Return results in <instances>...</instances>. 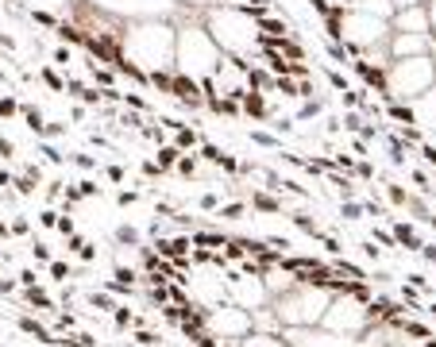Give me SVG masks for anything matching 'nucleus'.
Segmentation results:
<instances>
[{"mask_svg":"<svg viewBox=\"0 0 436 347\" xmlns=\"http://www.w3.org/2000/svg\"><path fill=\"white\" fill-rule=\"evenodd\" d=\"M139 197H143L139 190H120L116 193V204H120V209H131V204H139Z\"/></svg>","mask_w":436,"mask_h":347,"instance_id":"nucleus-21","label":"nucleus"},{"mask_svg":"<svg viewBox=\"0 0 436 347\" xmlns=\"http://www.w3.org/2000/svg\"><path fill=\"white\" fill-rule=\"evenodd\" d=\"M116 243H120V247H143V236H139L131 224H120V228H116Z\"/></svg>","mask_w":436,"mask_h":347,"instance_id":"nucleus-17","label":"nucleus"},{"mask_svg":"<svg viewBox=\"0 0 436 347\" xmlns=\"http://www.w3.org/2000/svg\"><path fill=\"white\" fill-rule=\"evenodd\" d=\"M31 255L39 259V262H54L51 259V247H46V243H35V239H31Z\"/></svg>","mask_w":436,"mask_h":347,"instance_id":"nucleus-23","label":"nucleus"},{"mask_svg":"<svg viewBox=\"0 0 436 347\" xmlns=\"http://www.w3.org/2000/svg\"><path fill=\"white\" fill-rule=\"evenodd\" d=\"M104 177H108V182H124L128 170H124V166H108V170H104Z\"/></svg>","mask_w":436,"mask_h":347,"instance_id":"nucleus-28","label":"nucleus"},{"mask_svg":"<svg viewBox=\"0 0 436 347\" xmlns=\"http://www.w3.org/2000/svg\"><path fill=\"white\" fill-rule=\"evenodd\" d=\"M51 274L59 278V282H66V278H70V262H51Z\"/></svg>","mask_w":436,"mask_h":347,"instance_id":"nucleus-26","label":"nucleus"},{"mask_svg":"<svg viewBox=\"0 0 436 347\" xmlns=\"http://www.w3.org/2000/svg\"><path fill=\"white\" fill-rule=\"evenodd\" d=\"M417 54H436V43L429 35H413V31L390 35V58H417Z\"/></svg>","mask_w":436,"mask_h":347,"instance_id":"nucleus-9","label":"nucleus"},{"mask_svg":"<svg viewBox=\"0 0 436 347\" xmlns=\"http://www.w3.org/2000/svg\"><path fill=\"white\" fill-rule=\"evenodd\" d=\"M390 232H394L397 247H405V251H421V247H425V239H421V232H417V224H410V220L394 217V224H390Z\"/></svg>","mask_w":436,"mask_h":347,"instance_id":"nucleus-12","label":"nucleus"},{"mask_svg":"<svg viewBox=\"0 0 436 347\" xmlns=\"http://www.w3.org/2000/svg\"><path fill=\"white\" fill-rule=\"evenodd\" d=\"M73 166H81V170H97V162H93L89 155H73Z\"/></svg>","mask_w":436,"mask_h":347,"instance_id":"nucleus-31","label":"nucleus"},{"mask_svg":"<svg viewBox=\"0 0 436 347\" xmlns=\"http://www.w3.org/2000/svg\"><path fill=\"white\" fill-rule=\"evenodd\" d=\"M0 158H16V143L4 139V135H0Z\"/></svg>","mask_w":436,"mask_h":347,"instance_id":"nucleus-29","label":"nucleus"},{"mask_svg":"<svg viewBox=\"0 0 436 347\" xmlns=\"http://www.w3.org/2000/svg\"><path fill=\"white\" fill-rule=\"evenodd\" d=\"M363 259L367 262H378V259H382V251H378L375 243H363Z\"/></svg>","mask_w":436,"mask_h":347,"instance_id":"nucleus-30","label":"nucleus"},{"mask_svg":"<svg viewBox=\"0 0 436 347\" xmlns=\"http://www.w3.org/2000/svg\"><path fill=\"white\" fill-rule=\"evenodd\" d=\"M228 301H235L240 309H255L270 305V289L263 282V274H251V270H228Z\"/></svg>","mask_w":436,"mask_h":347,"instance_id":"nucleus-8","label":"nucleus"},{"mask_svg":"<svg viewBox=\"0 0 436 347\" xmlns=\"http://www.w3.org/2000/svg\"><path fill=\"white\" fill-rule=\"evenodd\" d=\"M394 31H413V35H429V12L425 4H410V8H397L394 12ZM432 39V35H429Z\"/></svg>","mask_w":436,"mask_h":347,"instance_id":"nucleus-11","label":"nucleus"},{"mask_svg":"<svg viewBox=\"0 0 436 347\" xmlns=\"http://www.w3.org/2000/svg\"><path fill=\"white\" fill-rule=\"evenodd\" d=\"M425 12H429V35L436 43V0H425Z\"/></svg>","mask_w":436,"mask_h":347,"instance_id":"nucleus-24","label":"nucleus"},{"mask_svg":"<svg viewBox=\"0 0 436 347\" xmlns=\"http://www.w3.org/2000/svg\"><path fill=\"white\" fill-rule=\"evenodd\" d=\"M352 8H359V12H371V16H382V20H394V0H355Z\"/></svg>","mask_w":436,"mask_h":347,"instance_id":"nucleus-15","label":"nucleus"},{"mask_svg":"<svg viewBox=\"0 0 436 347\" xmlns=\"http://www.w3.org/2000/svg\"><path fill=\"white\" fill-rule=\"evenodd\" d=\"M436 86V54H417V58H394L386 66V100H402L410 105L413 97H421L425 89Z\"/></svg>","mask_w":436,"mask_h":347,"instance_id":"nucleus-5","label":"nucleus"},{"mask_svg":"<svg viewBox=\"0 0 436 347\" xmlns=\"http://www.w3.org/2000/svg\"><path fill=\"white\" fill-rule=\"evenodd\" d=\"M390 35H394V24L382 20V16L359 12V8H344V12H340V43H344L352 54L386 46V43H390Z\"/></svg>","mask_w":436,"mask_h":347,"instance_id":"nucleus-6","label":"nucleus"},{"mask_svg":"<svg viewBox=\"0 0 436 347\" xmlns=\"http://www.w3.org/2000/svg\"><path fill=\"white\" fill-rule=\"evenodd\" d=\"M371 324H375L371 301L355 297L352 289L344 286V289H336V294H333V305H328L325 321H320V332L336 336V340H344V343H359Z\"/></svg>","mask_w":436,"mask_h":347,"instance_id":"nucleus-4","label":"nucleus"},{"mask_svg":"<svg viewBox=\"0 0 436 347\" xmlns=\"http://www.w3.org/2000/svg\"><path fill=\"white\" fill-rule=\"evenodd\" d=\"M174 143H178V147H182V151L189 155V151H193V147H201L205 139H201V131H197V128H189V124H182V128L174 131Z\"/></svg>","mask_w":436,"mask_h":347,"instance_id":"nucleus-16","label":"nucleus"},{"mask_svg":"<svg viewBox=\"0 0 436 347\" xmlns=\"http://www.w3.org/2000/svg\"><path fill=\"white\" fill-rule=\"evenodd\" d=\"M51 58H54L51 66H62V70H70V62H73V46H59Z\"/></svg>","mask_w":436,"mask_h":347,"instance_id":"nucleus-20","label":"nucleus"},{"mask_svg":"<svg viewBox=\"0 0 436 347\" xmlns=\"http://www.w3.org/2000/svg\"><path fill=\"white\" fill-rule=\"evenodd\" d=\"M248 212H251V204L240 197V201H224L220 209H216V220H224V224H235V220H243V217H248Z\"/></svg>","mask_w":436,"mask_h":347,"instance_id":"nucleus-13","label":"nucleus"},{"mask_svg":"<svg viewBox=\"0 0 436 347\" xmlns=\"http://www.w3.org/2000/svg\"><path fill=\"white\" fill-rule=\"evenodd\" d=\"M410 116H413V128H421L425 135H436V86L410 100Z\"/></svg>","mask_w":436,"mask_h":347,"instance_id":"nucleus-10","label":"nucleus"},{"mask_svg":"<svg viewBox=\"0 0 436 347\" xmlns=\"http://www.w3.org/2000/svg\"><path fill=\"white\" fill-rule=\"evenodd\" d=\"M325 78H328V86H333L336 93H348V89H352V81H348V73H340L336 66H325Z\"/></svg>","mask_w":436,"mask_h":347,"instance_id":"nucleus-19","label":"nucleus"},{"mask_svg":"<svg viewBox=\"0 0 436 347\" xmlns=\"http://www.w3.org/2000/svg\"><path fill=\"white\" fill-rule=\"evenodd\" d=\"M282 347H293V343H286V340H282Z\"/></svg>","mask_w":436,"mask_h":347,"instance_id":"nucleus-32","label":"nucleus"},{"mask_svg":"<svg viewBox=\"0 0 436 347\" xmlns=\"http://www.w3.org/2000/svg\"><path fill=\"white\" fill-rule=\"evenodd\" d=\"M232 347H282V336H270V332H251L248 336H240V340H235Z\"/></svg>","mask_w":436,"mask_h":347,"instance_id":"nucleus-14","label":"nucleus"},{"mask_svg":"<svg viewBox=\"0 0 436 347\" xmlns=\"http://www.w3.org/2000/svg\"><path fill=\"white\" fill-rule=\"evenodd\" d=\"M43 81H46V86H51L54 93H66V86H70V78H62V73L59 70H54V66H43Z\"/></svg>","mask_w":436,"mask_h":347,"instance_id":"nucleus-18","label":"nucleus"},{"mask_svg":"<svg viewBox=\"0 0 436 347\" xmlns=\"http://www.w3.org/2000/svg\"><path fill=\"white\" fill-rule=\"evenodd\" d=\"M205 332L224 340V343H235L240 336L251 332V313L240 309L235 301H220V305L205 309Z\"/></svg>","mask_w":436,"mask_h":347,"instance_id":"nucleus-7","label":"nucleus"},{"mask_svg":"<svg viewBox=\"0 0 436 347\" xmlns=\"http://www.w3.org/2000/svg\"><path fill=\"white\" fill-rule=\"evenodd\" d=\"M333 286H320V282H298L293 289L274 297V313L286 328H320L328 305H333Z\"/></svg>","mask_w":436,"mask_h":347,"instance_id":"nucleus-3","label":"nucleus"},{"mask_svg":"<svg viewBox=\"0 0 436 347\" xmlns=\"http://www.w3.org/2000/svg\"><path fill=\"white\" fill-rule=\"evenodd\" d=\"M124 58L143 73L178 70V27L166 20H147L124 27Z\"/></svg>","mask_w":436,"mask_h":347,"instance_id":"nucleus-1","label":"nucleus"},{"mask_svg":"<svg viewBox=\"0 0 436 347\" xmlns=\"http://www.w3.org/2000/svg\"><path fill=\"white\" fill-rule=\"evenodd\" d=\"M220 62H224L220 43L208 35V27L201 20L178 24V73H186L193 81H208Z\"/></svg>","mask_w":436,"mask_h":347,"instance_id":"nucleus-2","label":"nucleus"},{"mask_svg":"<svg viewBox=\"0 0 436 347\" xmlns=\"http://www.w3.org/2000/svg\"><path fill=\"white\" fill-rule=\"evenodd\" d=\"M16 112H20V100H16V97H0V120L16 116Z\"/></svg>","mask_w":436,"mask_h":347,"instance_id":"nucleus-22","label":"nucleus"},{"mask_svg":"<svg viewBox=\"0 0 436 347\" xmlns=\"http://www.w3.org/2000/svg\"><path fill=\"white\" fill-rule=\"evenodd\" d=\"M59 212H54V209H43V217H39V224H43V228H59Z\"/></svg>","mask_w":436,"mask_h":347,"instance_id":"nucleus-25","label":"nucleus"},{"mask_svg":"<svg viewBox=\"0 0 436 347\" xmlns=\"http://www.w3.org/2000/svg\"><path fill=\"white\" fill-rule=\"evenodd\" d=\"M8 228H12V236H27V228H31V224H27L24 217H12V224H8Z\"/></svg>","mask_w":436,"mask_h":347,"instance_id":"nucleus-27","label":"nucleus"}]
</instances>
